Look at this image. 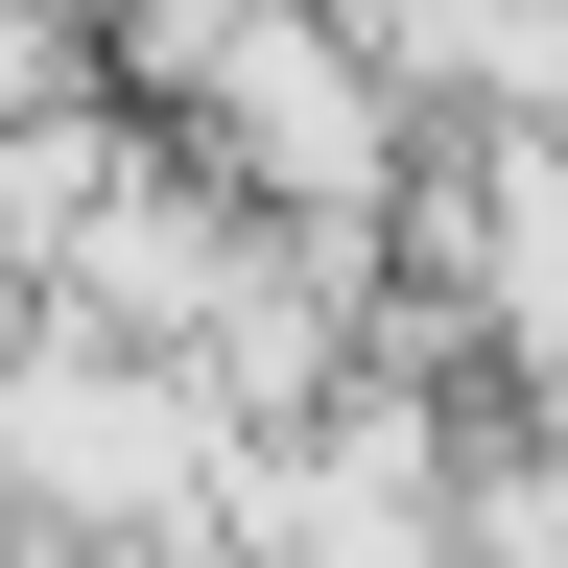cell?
I'll return each mask as SVG.
<instances>
[{
  "label": "cell",
  "mask_w": 568,
  "mask_h": 568,
  "mask_svg": "<svg viewBox=\"0 0 568 568\" xmlns=\"http://www.w3.org/2000/svg\"><path fill=\"white\" fill-rule=\"evenodd\" d=\"M142 119H166L237 213H355V237H379V190H403V142H426V95L332 24V0H237Z\"/></svg>",
  "instance_id": "6da1fadb"
},
{
  "label": "cell",
  "mask_w": 568,
  "mask_h": 568,
  "mask_svg": "<svg viewBox=\"0 0 568 568\" xmlns=\"http://www.w3.org/2000/svg\"><path fill=\"white\" fill-rule=\"evenodd\" d=\"M213 426L142 332H71V308H0V474H24V521L48 545H95V521H166V545H213Z\"/></svg>",
  "instance_id": "7a4b0ae2"
}]
</instances>
